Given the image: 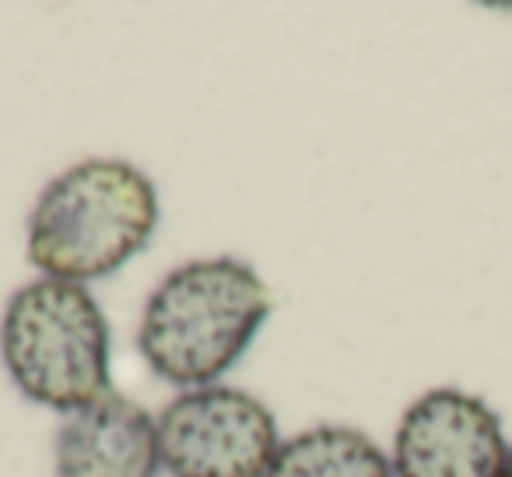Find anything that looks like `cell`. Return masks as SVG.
Listing matches in <instances>:
<instances>
[{"label":"cell","mask_w":512,"mask_h":477,"mask_svg":"<svg viewBox=\"0 0 512 477\" xmlns=\"http://www.w3.org/2000/svg\"><path fill=\"white\" fill-rule=\"evenodd\" d=\"M271 309V288L249 264L235 257L190 260L148 295L137 348L148 369L179 390L214 386L249 351Z\"/></svg>","instance_id":"6da1fadb"},{"label":"cell","mask_w":512,"mask_h":477,"mask_svg":"<svg viewBox=\"0 0 512 477\" xmlns=\"http://www.w3.org/2000/svg\"><path fill=\"white\" fill-rule=\"evenodd\" d=\"M155 228V183L123 158H88L39 193L25 257L43 278L88 285L130 264Z\"/></svg>","instance_id":"7a4b0ae2"},{"label":"cell","mask_w":512,"mask_h":477,"mask_svg":"<svg viewBox=\"0 0 512 477\" xmlns=\"http://www.w3.org/2000/svg\"><path fill=\"white\" fill-rule=\"evenodd\" d=\"M0 358L18 393L50 411L74 414L113 393V337L85 285L39 278L18 288L0 316Z\"/></svg>","instance_id":"3957f363"},{"label":"cell","mask_w":512,"mask_h":477,"mask_svg":"<svg viewBox=\"0 0 512 477\" xmlns=\"http://www.w3.org/2000/svg\"><path fill=\"white\" fill-rule=\"evenodd\" d=\"M278 446L271 407L239 386L183 390L158 418L162 467L172 477H264Z\"/></svg>","instance_id":"277c9868"},{"label":"cell","mask_w":512,"mask_h":477,"mask_svg":"<svg viewBox=\"0 0 512 477\" xmlns=\"http://www.w3.org/2000/svg\"><path fill=\"white\" fill-rule=\"evenodd\" d=\"M498 414L474 393L439 386L414 400L393 435V477H505Z\"/></svg>","instance_id":"5b68a950"},{"label":"cell","mask_w":512,"mask_h":477,"mask_svg":"<svg viewBox=\"0 0 512 477\" xmlns=\"http://www.w3.org/2000/svg\"><path fill=\"white\" fill-rule=\"evenodd\" d=\"M158 467V418L123 393L67 414L53 442L57 477H155Z\"/></svg>","instance_id":"8992f818"},{"label":"cell","mask_w":512,"mask_h":477,"mask_svg":"<svg viewBox=\"0 0 512 477\" xmlns=\"http://www.w3.org/2000/svg\"><path fill=\"white\" fill-rule=\"evenodd\" d=\"M264 477H393V463L358 428L316 425L281 439Z\"/></svg>","instance_id":"52a82bcc"},{"label":"cell","mask_w":512,"mask_h":477,"mask_svg":"<svg viewBox=\"0 0 512 477\" xmlns=\"http://www.w3.org/2000/svg\"><path fill=\"white\" fill-rule=\"evenodd\" d=\"M505 477H512V449H509V463H505Z\"/></svg>","instance_id":"ba28073f"}]
</instances>
